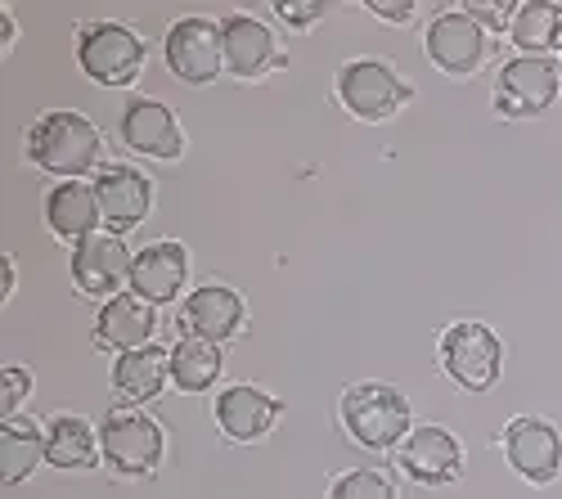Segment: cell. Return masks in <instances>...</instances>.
<instances>
[{
    "label": "cell",
    "mask_w": 562,
    "mask_h": 499,
    "mask_svg": "<svg viewBox=\"0 0 562 499\" xmlns=\"http://www.w3.org/2000/svg\"><path fill=\"white\" fill-rule=\"evenodd\" d=\"M100 455V432L77 415H59L45 428V460L55 468H90Z\"/></svg>",
    "instance_id": "cell-23"
},
{
    "label": "cell",
    "mask_w": 562,
    "mask_h": 499,
    "mask_svg": "<svg viewBox=\"0 0 562 499\" xmlns=\"http://www.w3.org/2000/svg\"><path fill=\"white\" fill-rule=\"evenodd\" d=\"M23 149H27V162L36 171L77 180V175H86L90 167L100 162V131H95V122L81 117V113L55 109V113H41L27 126Z\"/></svg>",
    "instance_id": "cell-1"
},
{
    "label": "cell",
    "mask_w": 562,
    "mask_h": 499,
    "mask_svg": "<svg viewBox=\"0 0 562 499\" xmlns=\"http://www.w3.org/2000/svg\"><path fill=\"white\" fill-rule=\"evenodd\" d=\"M428 41V59L441 68V72H477L486 50H491V41H486V27L468 14V10H450V14H437L424 32Z\"/></svg>",
    "instance_id": "cell-9"
},
{
    "label": "cell",
    "mask_w": 562,
    "mask_h": 499,
    "mask_svg": "<svg viewBox=\"0 0 562 499\" xmlns=\"http://www.w3.org/2000/svg\"><path fill=\"white\" fill-rule=\"evenodd\" d=\"M504 365V351L499 338L477 325V320H459L441 333V370L450 374V383H459L463 392H486L495 387Z\"/></svg>",
    "instance_id": "cell-4"
},
{
    "label": "cell",
    "mask_w": 562,
    "mask_h": 499,
    "mask_svg": "<svg viewBox=\"0 0 562 499\" xmlns=\"http://www.w3.org/2000/svg\"><path fill=\"white\" fill-rule=\"evenodd\" d=\"M27 392H32V374L27 370H19V365H10L5 370V378H0V415H5V423L14 419V410L27 400Z\"/></svg>",
    "instance_id": "cell-27"
},
{
    "label": "cell",
    "mask_w": 562,
    "mask_h": 499,
    "mask_svg": "<svg viewBox=\"0 0 562 499\" xmlns=\"http://www.w3.org/2000/svg\"><path fill=\"white\" fill-rule=\"evenodd\" d=\"M100 220H104V212H100L95 185H86V180H59V185L45 194V225H50L55 239L86 243Z\"/></svg>",
    "instance_id": "cell-18"
},
{
    "label": "cell",
    "mask_w": 562,
    "mask_h": 499,
    "mask_svg": "<svg viewBox=\"0 0 562 499\" xmlns=\"http://www.w3.org/2000/svg\"><path fill=\"white\" fill-rule=\"evenodd\" d=\"M45 455V436L36 423L27 419H10L5 428H0V477H5V486H19L32 477V468L41 464Z\"/></svg>",
    "instance_id": "cell-24"
},
{
    "label": "cell",
    "mask_w": 562,
    "mask_h": 499,
    "mask_svg": "<svg viewBox=\"0 0 562 499\" xmlns=\"http://www.w3.org/2000/svg\"><path fill=\"white\" fill-rule=\"evenodd\" d=\"M279 419V400L252 383H234L216 396V428L229 441H261Z\"/></svg>",
    "instance_id": "cell-17"
},
{
    "label": "cell",
    "mask_w": 562,
    "mask_h": 499,
    "mask_svg": "<svg viewBox=\"0 0 562 499\" xmlns=\"http://www.w3.org/2000/svg\"><path fill=\"white\" fill-rule=\"evenodd\" d=\"M90 338H95L100 351H117V355L149 347V338H154V306H145L139 297H113V302H104L100 320H95V333H90Z\"/></svg>",
    "instance_id": "cell-19"
},
{
    "label": "cell",
    "mask_w": 562,
    "mask_h": 499,
    "mask_svg": "<svg viewBox=\"0 0 562 499\" xmlns=\"http://www.w3.org/2000/svg\"><path fill=\"white\" fill-rule=\"evenodd\" d=\"M342 428L364 450H392L409 432V400L387 383H356L342 392Z\"/></svg>",
    "instance_id": "cell-2"
},
{
    "label": "cell",
    "mask_w": 562,
    "mask_h": 499,
    "mask_svg": "<svg viewBox=\"0 0 562 499\" xmlns=\"http://www.w3.org/2000/svg\"><path fill=\"white\" fill-rule=\"evenodd\" d=\"M117 131H122V145L135 149V154H145V158L171 162V158H180V149H184L171 109L158 104V100H131V104L122 109Z\"/></svg>",
    "instance_id": "cell-15"
},
{
    "label": "cell",
    "mask_w": 562,
    "mask_h": 499,
    "mask_svg": "<svg viewBox=\"0 0 562 499\" xmlns=\"http://www.w3.org/2000/svg\"><path fill=\"white\" fill-rule=\"evenodd\" d=\"M162 59L167 68L190 81V86H207L221 77L225 68V45H221V27L207 19H180L171 23L167 41H162Z\"/></svg>",
    "instance_id": "cell-7"
},
{
    "label": "cell",
    "mask_w": 562,
    "mask_h": 499,
    "mask_svg": "<svg viewBox=\"0 0 562 499\" xmlns=\"http://www.w3.org/2000/svg\"><path fill=\"white\" fill-rule=\"evenodd\" d=\"M558 77H562V64H558Z\"/></svg>",
    "instance_id": "cell-31"
},
{
    "label": "cell",
    "mask_w": 562,
    "mask_h": 499,
    "mask_svg": "<svg viewBox=\"0 0 562 499\" xmlns=\"http://www.w3.org/2000/svg\"><path fill=\"white\" fill-rule=\"evenodd\" d=\"M10 293H14V261L5 257V297H10Z\"/></svg>",
    "instance_id": "cell-30"
},
{
    "label": "cell",
    "mask_w": 562,
    "mask_h": 499,
    "mask_svg": "<svg viewBox=\"0 0 562 499\" xmlns=\"http://www.w3.org/2000/svg\"><path fill=\"white\" fill-rule=\"evenodd\" d=\"M77 64L100 86H131L145 64V45L126 23H90L77 32Z\"/></svg>",
    "instance_id": "cell-3"
},
{
    "label": "cell",
    "mask_w": 562,
    "mask_h": 499,
    "mask_svg": "<svg viewBox=\"0 0 562 499\" xmlns=\"http://www.w3.org/2000/svg\"><path fill=\"white\" fill-rule=\"evenodd\" d=\"M176 325H180V338H203V342L221 347L229 338H239V329H244V302H239V293L225 288V284H203V288H194L190 297H184Z\"/></svg>",
    "instance_id": "cell-11"
},
{
    "label": "cell",
    "mask_w": 562,
    "mask_h": 499,
    "mask_svg": "<svg viewBox=\"0 0 562 499\" xmlns=\"http://www.w3.org/2000/svg\"><path fill=\"white\" fill-rule=\"evenodd\" d=\"M338 100L360 122H383L409 100V86L383 59H351L338 72Z\"/></svg>",
    "instance_id": "cell-6"
},
{
    "label": "cell",
    "mask_w": 562,
    "mask_h": 499,
    "mask_svg": "<svg viewBox=\"0 0 562 499\" xmlns=\"http://www.w3.org/2000/svg\"><path fill=\"white\" fill-rule=\"evenodd\" d=\"M184 275H190V257L176 239L139 248L131 261V297H139L145 306H167L180 297Z\"/></svg>",
    "instance_id": "cell-14"
},
{
    "label": "cell",
    "mask_w": 562,
    "mask_h": 499,
    "mask_svg": "<svg viewBox=\"0 0 562 499\" xmlns=\"http://www.w3.org/2000/svg\"><path fill=\"white\" fill-rule=\"evenodd\" d=\"M167 378H171V351L139 347V351L117 355V365H113V396L126 400L131 410H135V405L154 400Z\"/></svg>",
    "instance_id": "cell-20"
},
{
    "label": "cell",
    "mask_w": 562,
    "mask_h": 499,
    "mask_svg": "<svg viewBox=\"0 0 562 499\" xmlns=\"http://www.w3.org/2000/svg\"><path fill=\"white\" fill-rule=\"evenodd\" d=\"M329 499H396V486L379 468H351L329 486Z\"/></svg>",
    "instance_id": "cell-26"
},
{
    "label": "cell",
    "mask_w": 562,
    "mask_h": 499,
    "mask_svg": "<svg viewBox=\"0 0 562 499\" xmlns=\"http://www.w3.org/2000/svg\"><path fill=\"white\" fill-rule=\"evenodd\" d=\"M95 199H100V212L109 220V235H122V230H135V225L149 216L154 185H149V175L139 167L113 162V167H104L95 175Z\"/></svg>",
    "instance_id": "cell-13"
},
{
    "label": "cell",
    "mask_w": 562,
    "mask_h": 499,
    "mask_svg": "<svg viewBox=\"0 0 562 499\" xmlns=\"http://www.w3.org/2000/svg\"><path fill=\"white\" fill-rule=\"evenodd\" d=\"M221 378V347L203 338H180L171 347V383L180 392H207Z\"/></svg>",
    "instance_id": "cell-25"
},
{
    "label": "cell",
    "mask_w": 562,
    "mask_h": 499,
    "mask_svg": "<svg viewBox=\"0 0 562 499\" xmlns=\"http://www.w3.org/2000/svg\"><path fill=\"white\" fill-rule=\"evenodd\" d=\"M274 14L284 19L289 27H306V23L324 19V5H289V0H279V5H274Z\"/></svg>",
    "instance_id": "cell-28"
},
{
    "label": "cell",
    "mask_w": 562,
    "mask_h": 499,
    "mask_svg": "<svg viewBox=\"0 0 562 499\" xmlns=\"http://www.w3.org/2000/svg\"><path fill=\"white\" fill-rule=\"evenodd\" d=\"M459 464H463L459 441L446 428H437V423L414 428L405 436V445H401V468L418 486H446V481H454L459 477Z\"/></svg>",
    "instance_id": "cell-16"
},
{
    "label": "cell",
    "mask_w": 562,
    "mask_h": 499,
    "mask_svg": "<svg viewBox=\"0 0 562 499\" xmlns=\"http://www.w3.org/2000/svg\"><path fill=\"white\" fill-rule=\"evenodd\" d=\"M558 64L553 59H536V55H518L499 68L495 81V109L504 117H536L558 100Z\"/></svg>",
    "instance_id": "cell-8"
},
{
    "label": "cell",
    "mask_w": 562,
    "mask_h": 499,
    "mask_svg": "<svg viewBox=\"0 0 562 499\" xmlns=\"http://www.w3.org/2000/svg\"><path fill=\"white\" fill-rule=\"evenodd\" d=\"M131 248L122 235H90L86 243L72 248V284L86 297H122L117 288L131 284Z\"/></svg>",
    "instance_id": "cell-10"
},
{
    "label": "cell",
    "mask_w": 562,
    "mask_h": 499,
    "mask_svg": "<svg viewBox=\"0 0 562 499\" xmlns=\"http://www.w3.org/2000/svg\"><path fill=\"white\" fill-rule=\"evenodd\" d=\"M221 45H225V68L234 77H257L274 59V36L252 14H229L221 23Z\"/></svg>",
    "instance_id": "cell-21"
},
{
    "label": "cell",
    "mask_w": 562,
    "mask_h": 499,
    "mask_svg": "<svg viewBox=\"0 0 562 499\" xmlns=\"http://www.w3.org/2000/svg\"><path fill=\"white\" fill-rule=\"evenodd\" d=\"M369 14H379L387 23H409L414 19V0H369Z\"/></svg>",
    "instance_id": "cell-29"
},
{
    "label": "cell",
    "mask_w": 562,
    "mask_h": 499,
    "mask_svg": "<svg viewBox=\"0 0 562 499\" xmlns=\"http://www.w3.org/2000/svg\"><path fill=\"white\" fill-rule=\"evenodd\" d=\"M100 455L109 468L126 473V477H145L158 468L162 460V428L139 415V410H109L100 423Z\"/></svg>",
    "instance_id": "cell-5"
},
{
    "label": "cell",
    "mask_w": 562,
    "mask_h": 499,
    "mask_svg": "<svg viewBox=\"0 0 562 499\" xmlns=\"http://www.w3.org/2000/svg\"><path fill=\"white\" fill-rule=\"evenodd\" d=\"M508 36L522 55L549 59L562 45V5H549V0H527L508 14Z\"/></svg>",
    "instance_id": "cell-22"
},
{
    "label": "cell",
    "mask_w": 562,
    "mask_h": 499,
    "mask_svg": "<svg viewBox=\"0 0 562 499\" xmlns=\"http://www.w3.org/2000/svg\"><path fill=\"white\" fill-rule=\"evenodd\" d=\"M504 455L513 473H522L536 486H549L562 473V436L544 419H513L504 428Z\"/></svg>",
    "instance_id": "cell-12"
}]
</instances>
